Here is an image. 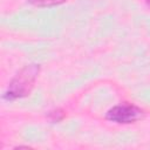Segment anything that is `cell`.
Listing matches in <instances>:
<instances>
[{
	"mask_svg": "<svg viewBox=\"0 0 150 150\" xmlns=\"http://www.w3.org/2000/svg\"><path fill=\"white\" fill-rule=\"evenodd\" d=\"M39 74H40V64L32 63L25 66L9 81L2 97L7 101H14L28 96L34 87V83Z\"/></svg>",
	"mask_w": 150,
	"mask_h": 150,
	"instance_id": "obj_1",
	"label": "cell"
},
{
	"mask_svg": "<svg viewBox=\"0 0 150 150\" xmlns=\"http://www.w3.org/2000/svg\"><path fill=\"white\" fill-rule=\"evenodd\" d=\"M144 116L143 109L137 107L132 103H121L112 108H110L105 118L110 122L117 124H130L142 120Z\"/></svg>",
	"mask_w": 150,
	"mask_h": 150,
	"instance_id": "obj_2",
	"label": "cell"
},
{
	"mask_svg": "<svg viewBox=\"0 0 150 150\" xmlns=\"http://www.w3.org/2000/svg\"><path fill=\"white\" fill-rule=\"evenodd\" d=\"M30 5L36 7H53L66 2L67 0H27Z\"/></svg>",
	"mask_w": 150,
	"mask_h": 150,
	"instance_id": "obj_3",
	"label": "cell"
},
{
	"mask_svg": "<svg viewBox=\"0 0 150 150\" xmlns=\"http://www.w3.org/2000/svg\"><path fill=\"white\" fill-rule=\"evenodd\" d=\"M63 117H64V112L61 109H54V110L49 111V114H48V118L53 123L60 122L61 120H63Z\"/></svg>",
	"mask_w": 150,
	"mask_h": 150,
	"instance_id": "obj_4",
	"label": "cell"
},
{
	"mask_svg": "<svg viewBox=\"0 0 150 150\" xmlns=\"http://www.w3.org/2000/svg\"><path fill=\"white\" fill-rule=\"evenodd\" d=\"M145 2H146V5L150 7V0H145Z\"/></svg>",
	"mask_w": 150,
	"mask_h": 150,
	"instance_id": "obj_5",
	"label": "cell"
}]
</instances>
